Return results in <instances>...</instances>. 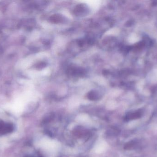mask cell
Here are the masks:
<instances>
[{"instance_id": "cell-1", "label": "cell", "mask_w": 157, "mask_h": 157, "mask_svg": "<svg viewBox=\"0 0 157 157\" xmlns=\"http://www.w3.org/2000/svg\"><path fill=\"white\" fill-rule=\"evenodd\" d=\"M13 126L12 123L0 121V136L12 132L13 130Z\"/></svg>"}]
</instances>
